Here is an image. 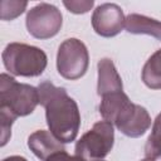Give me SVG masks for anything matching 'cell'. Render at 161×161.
<instances>
[{
  "mask_svg": "<svg viewBox=\"0 0 161 161\" xmlns=\"http://www.w3.org/2000/svg\"><path fill=\"white\" fill-rule=\"evenodd\" d=\"M60 10L48 3H40L31 8L25 19L26 29L36 39H49L57 35L62 28Z\"/></svg>",
  "mask_w": 161,
  "mask_h": 161,
  "instance_id": "cell-6",
  "label": "cell"
},
{
  "mask_svg": "<svg viewBox=\"0 0 161 161\" xmlns=\"http://www.w3.org/2000/svg\"><path fill=\"white\" fill-rule=\"evenodd\" d=\"M98 68V83H97V93L103 97L111 93L122 92L123 84L121 75L118 74L113 62L109 58H103L97 64Z\"/></svg>",
  "mask_w": 161,
  "mask_h": 161,
  "instance_id": "cell-9",
  "label": "cell"
},
{
  "mask_svg": "<svg viewBox=\"0 0 161 161\" xmlns=\"http://www.w3.org/2000/svg\"><path fill=\"white\" fill-rule=\"evenodd\" d=\"M142 80L151 89H161V49L156 50L145 63Z\"/></svg>",
  "mask_w": 161,
  "mask_h": 161,
  "instance_id": "cell-12",
  "label": "cell"
},
{
  "mask_svg": "<svg viewBox=\"0 0 161 161\" xmlns=\"http://www.w3.org/2000/svg\"><path fill=\"white\" fill-rule=\"evenodd\" d=\"M16 118L9 114L5 111H0V121H1V146H5L8 140L11 136V125Z\"/></svg>",
  "mask_w": 161,
  "mask_h": 161,
  "instance_id": "cell-15",
  "label": "cell"
},
{
  "mask_svg": "<svg viewBox=\"0 0 161 161\" xmlns=\"http://www.w3.org/2000/svg\"><path fill=\"white\" fill-rule=\"evenodd\" d=\"M89 65V54L84 43L75 38L64 40L57 53V69L58 73L70 80L83 77Z\"/></svg>",
  "mask_w": 161,
  "mask_h": 161,
  "instance_id": "cell-5",
  "label": "cell"
},
{
  "mask_svg": "<svg viewBox=\"0 0 161 161\" xmlns=\"http://www.w3.org/2000/svg\"><path fill=\"white\" fill-rule=\"evenodd\" d=\"M28 147L40 160H47L50 155L64 151L63 142H60L50 131L39 130L31 133L28 138Z\"/></svg>",
  "mask_w": 161,
  "mask_h": 161,
  "instance_id": "cell-10",
  "label": "cell"
},
{
  "mask_svg": "<svg viewBox=\"0 0 161 161\" xmlns=\"http://www.w3.org/2000/svg\"><path fill=\"white\" fill-rule=\"evenodd\" d=\"M38 103V88L19 83L6 73L0 75V111H5L18 118L33 113Z\"/></svg>",
  "mask_w": 161,
  "mask_h": 161,
  "instance_id": "cell-2",
  "label": "cell"
},
{
  "mask_svg": "<svg viewBox=\"0 0 161 161\" xmlns=\"http://www.w3.org/2000/svg\"><path fill=\"white\" fill-rule=\"evenodd\" d=\"M6 70L19 77H38L47 68L48 58L44 50L24 43H10L3 52Z\"/></svg>",
  "mask_w": 161,
  "mask_h": 161,
  "instance_id": "cell-3",
  "label": "cell"
},
{
  "mask_svg": "<svg viewBox=\"0 0 161 161\" xmlns=\"http://www.w3.org/2000/svg\"><path fill=\"white\" fill-rule=\"evenodd\" d=\"M145 155L153 160L161 157V113L153 121L151 133L145 145Z\"/></svg>",
  "mask_w": 161,
  "mask_h": 161,
  "instance_id": "cell-13",
  "label": "cell"
},
{
  "mask_svg": "<svg viewBox=\"0 0 161 161\" xmlns=\"http://www.w3.org/2000/svg\"><path fill=\"white\" fill-rule=\"evenodd\" d=\"M94 161H103V160H94Z\"/></svg>",
  "mask_w": 161,
  "mask_h": 161,
  "instance_id": "cell-20",
  "label": "cell"
},
{
  "mask_svg": "<svg viewBox=\"0 0 161 161\" xmlns=\"http://www.w3.org/2000/svg\"><path fill=\"white\" fill-rule=\"evenodd\" d=\"M3 161H28L25 157H23V156H9V157H6V158H4Z\"/></svg>",
  "mask_w": 161,
  "mask_h": 161,
  "instance_id": "cell-18",
  "label": "cell"
},
{
  "mask_svg": "<svg viewBox=\"0 0 161 161\" xmlns=\"http://www.w3.org/2000/svg\"><path fill=\"white\" fill-rule=\"evenodd\" d=\"M112 123L117 130L127 137H141L151 126V117L147 109L140 104H135L128 101L116 113Z\"/></svg>",
  "mask_w": 161,
  "mask_h": 161,
  "instance_id": "cell-7",
  "label": "cell"
},
{
  "mask_svg": "<svg viewBox=\"0 0 161 161\" xmlns=\"http://www.w3.org/2000/svg\"><path fill=\"white\" fill-rule=\"evenodd\" d=\"M39 103L45 109L49 131L63 143L75 140L80 127V113L77 102L63 87L44 80L38 86Z\"/></svg>",
  "mask_w": 161,
  "mask_h": 161,
  "instance_id": "cell-1",
  "label": "cell"
},
{
  "mask_svg": "<svg viewBox=\"0 0 161 161\" xmlns=\"http://www.w3.org/2000/svg\"><path fill=\"white\" fill-rule=\"evenodd\" d=\"M26 1H13V0H3L0 3V18L3 20H13L21 15L26 9Z\"/></svg>",
  "mask_w": 161,
  "mask_h": 161,
  "instance_id": "cell-14",
  "label": "cell"
},
{
  "mask_svg": "<svg viewBox=\"0 0 161 161\" xmlns=\"http://www.w3.org/2000/svg\"><path fill=\"white\" fill-rule=\"evenodd\" d=\"M125 28L131 34H146L161 42V21L140 14H130L126 16Z\"/></svg>",
  "mask_w": 161,
  "mask_h": 161,
  "instance_id": "cell-11",
  "label": "cell"
},
{
  "mask_svg": "<svg viewBox=\"0 0 161 161\" xmlns=\"http://www.w3.org/2000/svg\"><path fill=\"white\" fill-rule=\"evenodd\" d=\"M126 16L123 10L113 3H104L96 8L92 14L93 30L104 38H112L125 28Z\"/></svg>",
  "mask_w": 161,
  "mask_h": 161,
  "instance_id": "cell-8",
  "label": "cell"
},
{
  "mask_svg": "<svg viewBox=\"0 0 161 161\" xmlns=\"http://www.w3.org/2000/svg\"><path fill=\"white\" fill-rule=\"evenodd\" d=\"M113 143V125L108 121H98L77 141L75 155L86 161L102 160L109 153Z\"/></svg>",
  "mask_w": 161,
  "mask_h": 161,
  "instance_id": "cell-4",
  "label": "cell"
},
{
  "mask_svg": "<svg viewBox=\"0 0 161 161\" xmlns=\"http://www.w3.org/2000/svg\"><path fill=\"white\" fill-rule=\"evenodd\" d=\"M63 5L68 9V11L73 13V14H84L88 13L92 6L94 5L93 0H78V1H63Z\"/></svg>",
  "mask_w": 161,
  "mask_h": 161,
  "instance_id": "cell-16",
  "label": "cell"
},
{
  "mask_svg": "<svg viewBox=\"0 0 161 161\" xmlns=\"http://www.w3.org/2000/svg\"><path fill=\"white\" fill-rule=\"evenodd\" d=\"M141 161H155L153 158H148V157H146V158H143V160H141Z\"/></svg>",
  "mask_w": 161,
  "mask_h": 161,
  "instance_id": "cell-19",
  "label": "cell"
},
{
  "mask_svg": "<svg viewBox=\"0 0 161 161\" xmlns=\"http://www.w3.org/2000/svg\"><path fill=\"white\" fill-rule=\"evenodd\" d=\"M44 161H86V160L82 158V157H79V156H77V155L75 156H70L64 150V151H58V152L50 155Z\"/></svg>",
  "mask_w": 161,
  "mask_h": 161,
  "instance_id": "cell-17",
  "label": "cell"
}]
</instances>
